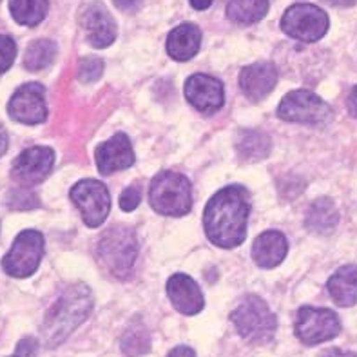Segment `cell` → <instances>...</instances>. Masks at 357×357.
Returning <instances> with one entry per match:
<instances>
[{"instance_id": "83f0119b", "label": "cell", "mask_w": 357, "mask_h": 357, "mask_svg": "<svg viewBox=\"0 0 357 357\" xmlns=\"http://www.w3.org/2000/svg\"><path fill=\"white\" fill-rule=\"evenodd\" d=\"M17 56V44L11 36L0 35V75L8 71Z\"/></svg>"}, {"instance_id": "2e32d148", "label": "cell", "mask_w": 357, "mask_h": 357, "mask_svg": "<svg viewBox=\"0 0 357 357\" xmlns=\"http://www.w3.org/2000/svg\"><path fill=\"white\" fill-rule=\"evenodd\" d=\"M167 294L172 307L185 316H195V314L204 310L205 299L202 294V289L187 274H174L167 281Z\"/></svg>"}, {"instance_id": "f546056e", "label": "cell", "mask_w": 357, "mask_h": 357, "mask_svg": "<svg viewBox=\"0 0 357 357\" xmlns=\"http://www.w3.org/2000/svg\"><path fill=\"white\" fill-rule=\"evenodd\" d=\"M22 195L24 192H13V195H11V199H18V202H13V204H11V207H15L17 211H29V208L38 205V199L33 196V192H26V196Z\"/></svg>"}, {"instance_id": "4316f807", "label": "cell", "mask_w": 357, "mask_h": 357, "mask_svg": "<svg viewBox=\"0 0 357 357\" xmlns=\"http://www.w3.org/2000/svg\"><path fill=\"white\" fill-rule=\"evenodd\" d=\"M104 73V62L96 56H87L80 62V68H78V77L82 82L91 84V82H96Z\"/></svg>"}, {"instance_id": "30bf717a", "label": "cell", "mask_w": 357, "mask_h": 357, "mask_svg": "<svg viewBox=\"0 0 357 357\" xmlns=\"http://www.w3.org/2000/svg\"><path fill=\"white\" fill-rule=\"evenodd\" d=\"M340 317L328 308H299L296 317V335L308 347L332 340L340 334Z\"/></svg>"}, {"instance_id": "d4e9b609", "label": "cell", "mask_w": 357, "mask_h": 357, "mask_svg": "<svg viewBox=\"0 0 357 357\" xmlns=\"http://www.w3.org/2000/svg\"><path fill=\"white\" fill-rule=\"evenodd\" d=\"M56 56V44L47 38H38L27 45L26 54H24V66L29 71H42L50 68Z\"/></svg>"}, {"instance_id": "7a4b0ae2", "label": "cell", "mask_w": 357, "mask_h": 357, "mask_svg": "<svg viewBox=\"0 0 357 357\" xmlns=\"http://www.w3.org/2000/svg\"><path fill=\"white\" fill-rule=\"evenodd\" d=\"M93 308V294L89 287H69L45 317L42 335L47 347L63 343L82 321H86Z\"/></svg>"}, {"instance_id": "52a82bcc", "label": "cell", "mask_w": 357, "mask_h": 357, "mask_svg": "<svg viewBox=\"0 0 357 357\" xmlns=\"http://www.w3.org/2000/svg\"><path fill=\"white\" fill-rule=\"evenodd\" d=\"M281 29L299 42H317L328 31V15L314 4H294L281 18Z\"/></svg>"}, {"instance_id": "6da1fadb", "label": "cell", "mask_w": 357, "mask_h": 357, "mask_svg": "<svg viewBox=\"0 0 357 357\" xmlns=\"http://www.w3.org/2000/svg\"><path fill=\"white\" fill-rule=\"evenodd\" d=\"M250 196L241 185H231L208 199L204 214L205 234L216 247L234 249L245 241Z\"/></svg>"}, {"instance_id": "44dd1931", "label": "cell", "mask_w": 357, "mask_h": 357, "mask_svg": "<svg viewBox=\"0 0 357 357\" xmlns=\"http://www.w3.org/2000/svg\"><path fill=\"white\" fill-rule=\"evenodd\" d=\"M340 214L331 198L316 199L307 214V227L316 234H331L337 227Z\"/></svg>"}, {"instance_id": "ffe728a7", "label": "cell", "mask_w": 357, "mask_h": 357, "mask_svg": "<svg viewBox=\"0 0 357 357\" xmlns=\"http://www.w3.org/2000/svg\"><path fill=\"white\" fill-rule=\"evenodd\" d=\"M328 292L340 307H352L357 303V267L347 265L332 274L328 280Z\"/></svg>"}, {"instance_id": "8d00e7d4", "label": "cell", "mask_w": 357, "mask_h": 357, "mask_svg": "<svg viewBox=\"0 0 357 357\" xmlns=\"http://www.w3.org/2000/svg\"><path fill=\"white\" fill-rule=\"evenodd\" d=\"M213 2L214 0H190V6H192L195 9H202V11H204V9L211 8Z\"/></svg>"}, {"instance_id": "3957f363", "label": "cell", "mask_w": 357, "mask_h": 357, "mask_svg": "<svg viewBox=\"0 0 357 357\" xmlns=\"http://www.w3.org/2000/svg\"><path fill=\"white\" fill-rule=\"evenodd\" d=\"M231 321L241 337L252 344L271 343L278 328L276 316L258 296L245 298L231 314Z\"/></svg>"}, {"instance_id": "7402d4cb", "label": "cell", "mask_w": 357, "mask_h": 357, "mask_svg": "<svg viewBox=\"0 0 357 357\" xmlns=\"http://www.w3.org/2000/svg\"><path fill=\"white\" fill-rule=\"evenodd\" d=\"M268 11V0H229L227 17L234 24L250 26L261 20Z\"/></svg>"}, {"instance_id": "cb8c5ba5", "label": "cell", "mask_w": 357, "mask_h": 357, "mask_svg": "<svg viewBox=\"0 0 357 357\" xmlns=\"http://www.w3.org/2000/svg\"><path fill=\"white\" fill-rule=\"evenodd\" d=\"M47 0H9V11L22 26H38L47 15Z\"/></svg>"}, {"instance_id": "484cf974", "label": "cell", "mask_w": 357, "mask_h": 357, "mask_svg": "<svg viewBox=\"0 0 357 357\" xmlns=\"http://www.w3.org/2000/svg\"><path fill=\"white\" fill-rule=\"evenodd\" d=\"M149 334L145 332L144 326H131V328L126 332V335H123L122 350L127 356L136 357L142 356V354H147L149 352Z\"/></svg>"}, {"instance_id": "9c48e42d", "label": "cell", "mask_w": 357, "mask_h": 357, "mask_svg": "<svg viewBox=\"0 0 357 357\" xmlns=\"http://www.w3.org/2000/svg\"><path fill=\"white\" fill-rule=\"evenodd\" d=\"M73 204L80 211L87 227L95 229L105 222L111 211V196L102 181L82 180L71 189Z\"/></svg>"}, {"instance_id": "d6a6232c", "label": "cell", "mask_w": 357, "mask_h": 357, "mask_svg": "<svg viewBox=\"0 0 357 357\" xmlns=\"http://www.w3.org/2000/svg\"><path fill=\"white\" fill-rule=\"evenodd\" d=\"M167 357H196V354L195 350L189 349V347H176Z\"/></svg>"}, {"instance_id": "5bb4252c", "label": "cell", "mask_w": 357, "mask_h": 357, "mask_svg": "<svg viewBox=\"0 0 357 357\" xmlns=\"http://www.w3.org/2000/svg\"><path fill=\"white\" fill-rule=\"evenodd\" d=\"M80 24L86 29L89 44L98 50L111 45L116 38V24L105 6L100 2H91L82 9Z\"/></svg>"}, {"instance_id": "277c9868", "label": "cell", "mask_w": 357, "mask_h": 357, "mask_svg": "<svg viewBox=\"0 0 357 357\" xmlns=\"http://www.w3.org/2000/svg\"><path fill=\"white\" fill-rule=\"evenodd\" d=\"M149 202L154 211L163 216H185L192 207L190 181L180 172H160L151 183Z\"/></svg>"}, {"instance_id": "603a6c76", "label": "cell", "mask_w": 357, "mask_h": 357, "mask_svg": "<svg viewBox=\"0 0 357 357\" xmlns=\"http://www.w3.org/2000/svg\"><path fill=\"white\" fill-rule=\"evenodd\" d=\"M236 151L245 162H258L271 153V138L259 131H241L236 142Z\"/></svg>"}, {"instance_id": "8fae6325", "label": "cell", "mask_w": 357, "mask_h": 357, "mask_svg": "<svg viewBox=\"0 0 357 357\" xmlns=\"http://www.w3.org/2000/svg\"><path fill=\"white\" fill-rule=\"evenodd\" d=\"M8 113L15 122L26 123V126H36V123L45 122L47 107H45L44 86L36 84V82H29V84L18 87L9 100Z\"/></svg>"}, {"instance_id": "9a60e30c", "label": "cell", "mask_w": 357, "mask_h": 357, "mask_svg": "<svg viewBox=\"0 0 357 357\" xmlns=\"http://www.w3.org/2000/svg\"><path fill=\"white\" fill-rule=\"evenodd\" d=\"M132 163H135V151H132L129 136L123 132L111 136L96 149V165H98L100 174L104 176L129 169Z\"/></svg>"}, {"instance_id": "4dcf8cb0", "label": "cell", "mask_w": 357, "mask_h": 357, "mask_svg": "<svg viewBox=\"0 0 357 357\" xmlns=\"http://www.w3.org/2000/svg\"><path fill=\"white\" fill-rule=\"evenodd\" d=\"M113 2L120 11H123V13H135V11L140 9L144 0H113Z\"/></svg>"}, {"instance_id": "ac0fdd59", "label": "cell", "mask_w": 357, "mask_h": 357, "mask_svg": "<svg viewBox=\"0 0 357 357\" xmlns=\"http://www.w3.org/2000/svg\"><path fill=\"white\" fill-rule=\"evenodd\" d=\"M289 252V241L280 231H267L252 245V259L261 268L278 267Z\"/></svg>"}, {"instance_id": "1f68e13d", "label": "cell", "mask_w": 357, "mask_h": 357, "mask_svg": "<svg viewBox=\"0 0 357 357\" xmlns=\"http://www.w3.org/2000/svg\"><path fill=\"white\" fill-rule=\"evenodd\" d=\"M347 105H349V111L354 118H357V86L350 91L349 100H347Z\"/></svg>"}, {"instance_id": "ba28073f", "label": "cell", "mask_w": 357, "mask_h": 357, "mask_svg": "<svg viewBox=\"0 0 357 357\" xmlns=\"http://www.w3.org/2000/svg\"><path fill=\"white\" fill-rule=\"evenodd\" d=\"M44 256V236L36 231H24L17 236L13 247L2 259V268L13 278L35 274Z\"/></svg>"}, {"instance_id": "f1b7e54d", "label": "cell", "mask_w": 357, "mask_h": 357, "mask_svg": "<svg viewBox=\"0 0 357 357\" xmlns=\"http://www.w3.org/2000/svg\"><path fill=\"white\" fill-rule=\"evenodd\" d=\"M140 202H142V195L138 187H129V189L123 190L122 196H120V207H122L126 213L135 211V208L140 205Z\"/></svg>"}, {"instance_id": "d6986e66", "label": "cell", "mask_w": 357, "mask_h": 357, "mask_svg": "<svg viewBox=\"0 0 357 357\" xmlns=\"http://www.w3.org/2000/svg\"><path fill=\"white\" fill-rule=\"evenodd\" d=\"M202 31L195 24H181L174 27L167 38V53L172 60L185 62L199 51Z\"/></svg>"}, {"instance_id": "4fadbf2b", "label": "cell", "mask_w": 357, "mask_h": 357, "mask_svg": "<svg viewBox=\"0 0 357 357\" xmlns=\"http://www.w3.org/2000/svg\"><path fill=\"white\" fill-rule=\"evenodd\" d=\"M185 98L199 113L214 114L225 100L222 82L208 75H192L185 82Z\"/></svg>"}, {"instance_id": "836d02e7", "label": "cell", "mask_w": 357, "mask_h": 357, "mask_svg": "<svg viewBox=\"0 0 357 357\" xmlns=\"http://www.w3.org/2000/svg\"><path fill=\"white\" fill-rule=\"evenodd\" d=\"M319 357H357V354L344 352V350H340V349H332V350H326V352H323Z\"/></svg>"}, {"instance_id": "5b68a950", "label": "cell", "mask_w": 357, "mask_h": 357, "mask_svg": "<svg viewBox=\"0 0 357 357\" xmlns=\"http://www.w3.org/2000/svg\"><path fill=\"white\" fill-rule=\"evenodd\" d=\"M98 256L113 276L126 280L131 274L138 256L135 232L126 227H113L105 231L98 241Z\"/></svg>"}, {"instance_id": "e0dca14e", "label": "cell", "mask_w": 357, "mask_h": 357, "mask_svg": "<svg viewBox=\"0 0 357 357\" xmlns=\"http://www.w3.org/2000/svg\"><path fill=\"white\" fill-rule=\"evenodd\" d=\"M278 84V69L271 62H259L247 66L240 73V86L245 96L252 102H261L271 95Z\"/></svg>"}, {"instance_id": "7c38bea8", "label": "cell", "mask_w": 357, "mask_h": 357, "mask_svg": "<svg viewBox=\"0 0 357 357\" xmlns=\"http://www.w3.org/2000/svg\"><path fill=\"white\" fill-rule=\"evenodd\" d=\"M54 163V153L50 147L26 149L13 163L11 176L18 185L33 187L47 178Z\"/></svg>"}, {"instance_id": "d590c367", "label": "cell", "mask_w": 357, "mask_h": 357, "mask_svg": "<svg viewBox=\"0 0 357 357\" xmlns=\"http://www.w3.org/2000/svg\"><path fill=\"white\" fill-rule=\"evenodd\" d=\"M6 149H8V132H6L4 127L0 126V156L6 153Z\"/></svg>"}, {"instance_id": "e575fe53", "label": "cell", "mask_w": 357, "mask_h": 357, "mask_svg": "<svg viewBox=\"0 0 357 357\" xmlns=\"http://www.w3.org/2000/svg\"><path fill=\"white\" fill-rule=\"evenodd\" d=\"M325 4L334 6V8H350L357 2V0H323Z\"/></svg>"}, {"instance_id": "8992f818", "label": "cell", "mask_w": 357, "mask_h": 357, "mask_svg": "<svg viewBox=\"0 0 357 357\" xmlns=\"http://www.w3.org/2000/svg\"><path fill=\"white\" fill-rule=\"evenodd\" d=\"M278 116L285 122L321 127L332 120V109L310 91L298 89L283 96L278 107Z\"/></svg>"}]
</instances>
